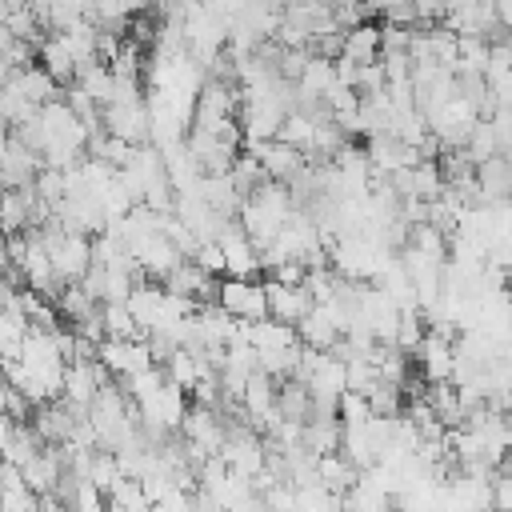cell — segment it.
I'll use <instances>...</instances> for the list:
<instances>
[{
    "instance_id": "1",
    "label": "cell",
    "mask_w": 512,
    "mask_h": 512,
    "mask_svg": "<svg viewBox=\"0 0 512 512\" xmlns=\"http://www.w3.org/2000/svg\"><path fill=\"white\" fill-rule=\"evenodd\" d=\"M216 300L236 320H260V316H268V288H264L260 276H220Z\"/></svg>"
},
{
    "instance_id": "2",
    "label": "cell",
    "mask_w": 512,
    "mask_h": 512,
    "mask_svg": "<svg viewBox=\"0 0 512 512\" xmlns=\"http://www.w3.org/2000/svg\"><path fill=\"white\" fill-rule=\"evenodd\" d=\"M220 248H224V276H260L264 260H260V248L252 244V236L244 232L240 216L228 220V228L220 232Z\"/></svg>"
},
{
    "instance_id": "3",
    "label": "cell",
    "mask_w": 512,
    "mask_h": 512,
    "mask_svg": "<svg viewBox=\"0 0 512 512\" xmlns=\"http://www.w3.org/2000/svg\"><path fill=\"white\" fill-rule=\"evenodd\" d=\"M100 360L112 376H132V372L156 364L148 340H140V336H104L100 340Z\"/></svg>"
},
{
    "instance_id": "4",
    "label": "cell",
    "mask_w": 512,
    "mask_h": 512,
    "mask_svg": "<svg viewBox=\"0 0 512 512\" xmlns=\"http://www.w3.org/2000/svg\"><path fill=\"white\" fill-rule=\"evenodd\" d=\"M104 128L112 136H124L132 144H148V100H112L104 104Z\"/></svg>"
},
{
    "instance_id": "5",
    "label": "cell",
    "mask_w": 512,
    "mask_h": 512,
    "mask_svg": "<svg viewBox=\"0 0 512 512\" xmlns=\"http://www.w3.org/2000/svg\"><path fill=\"white\" fill-rule=\"evenodd\" d=\"M416 364H420V376L428 380V384H436V380H452V364H456V340L452 336H444V332H436V328H428V336L416 344Z\"/></svg>"
},
{
    "instance_id": "6",
    "label": "cell",
    "mask_w": 512,
    "mask_h": 512,
    "mask_svg": "<svg viewBox=\"0 0 512 512\" xmlns=\"http://www.w3.org/2000/svg\"><path fill=\"white\" fill-rule=\"evenodd\" d=\"M248 152H256L260 156V164H264V172L272 176V180H292L304 164H308V152L304 148H292V144H284V140H252V144H244Z\"/></svg>"
},
{
    "instance_id": "7",
    "label": "cell",
    "mask_w": 512,
    "mask_h": 512,
    "mask_svg": "<svg viewBox=\"0 0 512 512\" xmlns=\"http://www.w3.org/2000/svg\"><path fill=\"white\" fill-rule=\"evenodd\" d=\"M264 288H268V316H276L284 324H300L308 316V308L316 304L304 284H284V280H272L268 276Z\"/></svg>"
},
{
    "instance_id": "8",
    "label": "cell",
    "mask_w": 512,
    "mask_h": 512,
    "mask_svg": "<svg viewBox=\"0 0 512 512\" xmlns=\"http://www.w3.org/2000/svg\"><path fill=\"white\" fill-rule=\"evenodd\" d=\"M296 336H300V344H308V348H332V344L344 336V328L336 324V316H332L328 304H312L308 316L296 324Z\"/></svg>"
},
{
    "instance_id": "9",
    "label": "cell",
    "mask_w": 512,
    "mask_h": 512,
    "mask_svg": "<svg viewBox=\"0 0 512 512\" xmlns=\"http://www.w3.org/2000/svg\"><path fill=\"white\" fill-rule=\"evenodd\" d=\"M476 180H480V200H484V204L508 200V192H512V160H508L504 152L480 160V164H476Z\"/></svg>"
},
{
    "instance_id": "10",
    "label": "cell",
    "mask_w": 512,
    "mask_h": 512,
    "mask_svg": "<svg viewBox=\"0 0 512 512\" xmlns=\"http://www.w3.org/2000/svg\"><path fill=\"white\" fill-rule=\"evenodd\" d=\"M36 56H40V64L48 68V76L56 80V84H72L76 80V56H72V48L64 44V36L56 32V36H48V40H40L36 44Z\"/></svg>"
},
{
    "instance_id": "11",
    "label": "cell",
    "mask_w": 512,
    "mask_h": 512,
    "mask_svg": "<svg viewBox=\"0 0 512 512\" xmlns=\"http://www.w3.org/2000/svg\"><path fill=\"white\" fill-rule=\"evenodd\" d=\"M4 84H12V88H16L20 96H28L32 104H48V100H56V96H60V84L48 76V68H44V64H40V68H32V64H28V68H16Z\"/></svg>"
},
{
    "instance_id": "12",
    "label": "cell",
    "mask_w": 512,
    "mask_h": 512,
    "mask_svg": "<svg viewBox=\"0 0 512 512\" xmlns=\"http://www.w3.org/2000/svg\"><path fill=\"white\" fill-rule=\"evenodd\" d=\"M332 84H336V60L312 52L308 64H304V72H300V80H296L300 100H316V96H324ZM300 100H296V104H300Z\"/></svg>"
},
{
    "instance_id": "13",
    "label": "cell",
    "mask_w": 512,
    "mask_h": 512,
    "mask_svg": "<svg viewBox=\"0 0 512 512\" xmlns=\"http://www.w3.org/2000/svg\"><path fill=\"white\" fill-rule=\"evenodd\" d=\"M200 192H204V200H208L216 212H224V216H240L244 192L236 188L232 172H220V176H200Z\"/></svg>"
},
{
    "instance_id": "14",
    "label": "cell",
    "mask_w": 512,
    "mask_h": 512,
    "mask_svg": "<svg viewBox=\"0 0 512 512\" xmlns=\"http://www.w3.org/2000/svg\"><path fill=\"white\" fill-rule=\"evenodd\" d=\"M340 436H344L340 416H308V420H304V432H300L304 448L316 452V456L336 452V448H340Z\"/></svg>"
},
{
    "instance_id": "15",
    "label": "cell",
    "mask_w": 512,
    "mask_h": 512,
    "mask_svg": "<svg viewBox=\"0 0 512 512\" xmlns=\"http://www.w3.org/2000/svg\"><path fill=\"white\" fill-rule=\"evenodd\" d=\"M104 504H108V508H120V512H144V508H152V504H148V496H144L140 476H124V472L108 484Z\"/></svg>"
},
{
    "instance_id": "16",
    "label": "cell",
    "mask_w": 512,
    "mask_h": 512,
    "mask_svg": "<svg viewBox=\"0 0 512 512\" xmlns=\"http://www.w3.org/2000/svg\"><path fill=\"white\" fill-rule=\"evenodd\" d=\"M344 56L356 64H376L380 60V28L376 24H356L344 32Z\"/></svg>"
},
{
    "instance_id": "17",
    "label": "cell",
    "mask_w": 512,
    "mask_h": 512,
    "mask_svg": "<svg viewBox=\"0 0 512 512\" xmlns=\"http://www.w3.org/2000/svg\"><path fill=\"white\" fill-rule=\"evenodd\" d=\"M72 84H80L100 108L112 100V92H116V76H112V68L108 64H100V60H92V64H80L76 68V80Z\"/></svg>"
},
{
    "instance_id": "18",
    "label": "cell",
    "mask_w": 512,
    "mask_h": 512,
    "mask_svg": "<svg viewBox=\"0 0 512 512\" xmlns=\"http://www.w3.org/2000/svg\"><path fill=\"white\" fill-rule=\"evenodd\" d=\"M312 132H316V120H312L308 112L292 108V112L280 120V128H276V140H284V144H292V148H304V152H308V144H312Z\"/></svg>"
},
{
    "instance_id": "19",
    "label": "cell",
    "mask_w": 512,
    "mask_h": 512,
    "mask_svg": "<svg viewBox=\"0 0 512 512\" xmlns=\"http://www.w3.org/2000/svg\"><path fill=\"white\" fill-rule=\"evenodd\" d=\"M364 396H368V404H372V412H376V416H400V404H404V384L376 376V384H372Z\"/></svg>"
},
{
    "instance_id": "20",
    "label": "cell",
    "mask_w": 512,
    "mask_h": 512,
    "mask_svg": "<svg viewBox=\"0 0 512 512\" xmlns=\"http://www.w3.org/2000/svg\"><path fill=\"white\" fill-rule=\"evenodd\" d=\"M464 152H468V160H472V164H480V160H488V156H496V152H500V140H496V128H492V120H488V116H480V120H476V128H472V136H468Z\"/></svg>"
},
{
    "instance_id": "21",
    "label": "cell",
    "mask_w": 512,
    "mask_h": 512,
    "mask_svg": "<svg viewBox=\"0 0 512 512\" xmlns=\"http://www.w3.org/2000/svg\"><path fill=\"white\" fill-rule=\"evenodd\" d=\"M164 372H168V380H176V384H184V388L192 392V384L200 380V360H196V352L184 344V348L172 352V360L164 364Z\"/></svg>"
},
{
    "instance_id": "22",
    "label": "cell",
    "mask_w": 512,
    "mask_h": 512,
    "mask_svg": "<svg viewBox=\"0 0 512 512\" xmlns=\"http://www.w3.org/2000/svg\"><path fill=\"white\" fill-rule=\"evenodd\" d=\"M0 508H4V512H36L40 504H36V492H32L28 484H8V488L0 492Z\"/></svg>"
},
{
    "instance_id": "23",
    "label": "cell",
    "mask_w": 512,
    "mask_h": 512,
    "mask_svg": "<svg viewBox=\"0 0 512 512\" xmlns=\"http://www.w3.org/2000/svg\"><path fill=\"white\" fill-rule=\"evenodd\" d=\"M36 192H40L48 204H60V200H64V172L44 164V168L36 172Z\"/></svg>"
},
{
    "instance_id": "24",
    "label": "cell",
    "mask_w": 512,
    "mask_h": 512,
    "mask_svg": "<svg viewBox=\"0 0 512 512\" xmlns=\"http://www.w3.org/2000/svg\"><path fill=\"white\" fill-rule=\"evenodd\" d=\"M192 260H196L204 272L224 276V248H220V240H200V248L192 252Z\"/></svg>"
},
{
    "instance_id": "25",
    "label": "cell",
    "mask_w": 512,
    "mask_h": 512,
    "mask_svg": "<svg viewBox=\"0 0 512 512\" xmlns=\"http://www.w3.org/2000/svg\"><path fill=\"white\" fill-rule=\"evenodd\" d=\"M492 500H496V508H512V472L508 468H496V476H492Z\"/></svg>"
},
{
    "instance_id": "26",
    "label": "cell",
    "mask_w": 512,
    "mask_h": 512,
    "mask_svg": "<svg viewBox=\"0 0 512 512\" xmlns=\"http://www.w3.org/2000/svg\"><path fill=\"white\" fill-rule=\"evenodd\" d=\"M416 12H420V24H436L448 16V0H412Z\"/></svg>"
},
{
    "instance_id": "27",
    "label": "cell",
    "mask_w": 512,
    "mask_h": 512,
    "mask_svg": "<svg viewBox=\"0 0 512 512\" xmlns=\"http://www.w3.org/2000/svg\"><path fill=\"white\" fill-rule=\"evenodd\" d=\"M496 16H500V28L512 32V0H496Z\"/></svg>"
},
{
    "instance_id": "28",
    "label": "cell",
    "mask_w": 512,
    "mask_h": 512,
    "mask_svg": "<svg viewBox=\"0 0 512 512\" xmlns=\"http://www.w3.org/2000/svg\"><path fill=\"white\" fill-rule=\"evenodd\" d=\"M504 156H508V160H512V144H508V152H504Z\"/></svg>"
}]
</instances>
